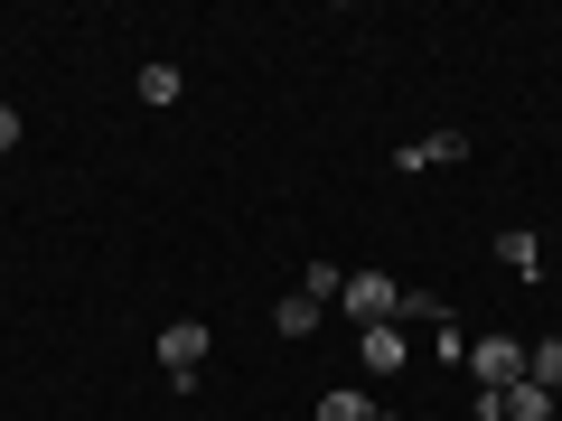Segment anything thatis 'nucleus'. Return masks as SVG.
<instances>
[{"label": "nucleus", "mask_w": 562, "mask_h": 421, "mask_svg": "<svg viewBox=\"0 0 562 421\" xmlns=\"http://www.w3.org/2000/svg\"><path fill=\"white\" fill-rule=\"evenodd\" d=\"M338 291H347V272H338L328 253H310V262H301V300H319V309H328Z\"/></svg>", "instance_id": "obj_7"}, {"label": "nucleus", "mask_w": 562, "mask_h": 421, "mask_svg": "<svg viewBox=\"0 0 562 421\" xmlns=\"http://www.w3.org/2000/svg\"><path fill=\"white\" fill-rule=\"evenodd\" d=\"M469 160V132H431V140H403L394 169H460Z\"/></svg>", "instance_id": "obj_5"}, {"label": "nucleus", "mask_w": 562, "mask_h": 421, "mask_svg": "<svg viewBox=\"0 0 562 421\" xmlns=\"http://www.w3.org/2000/svg\"><path fill=\"white\" fill-rule=\"evenodd\" d=\"M469 412H479V421H553V394L525 375V384H506V394H479Z\"/></svg>", "instance_id": "obj_4"}, {"label": "nucleus", "mask_w": 562, "mask_h": 421, "mask_svg": "<svg viewBox=\"0 0 562 421\" xmlns=\"http://www.w3.org/2000/svg\"><path fill=\"white\" fill-rule=\"evenodd\" d=\"M319 421H375V402L347 384V394H319Z\"/></svg>", "instance_id": "obj_11"}, {"label": "nucleus", "mask_w": 562, "mask_h": 421, "mask_svg": "<svg viewBox=\"0 0 562 421\" xmlns=\"http://www.w3.org/2000/svg\"><path fill=\"white\" fill-rule=\"evenodd\" d=\"M525 356H535L525 338H469V375H479V394H506V384H525Z\"/></svg>", "instance_id": "obj_1"}, {"label": "nucleus", "mask_w": 562, "mask_h": 421, "mask_svg": "<svg viewBox=\"0 0 562 421\" xmlns=\"http://www.w3.org/2000/svg\"><path fill=\"white\" fill-rule=\"evenodd\" d=\"M140 103H179V66H140Z\"/></svg>", "instance_id": "obj_13"}, {"label": "nucleus", "mask_w": 562, "mask_h": 421, "mask_svg": "<svg viewBox=\"0 0 562 421\" xmlns=\"http://www.w3.org/2000/svg\"><path fill=\"white\" fill-rule=\"evenodd\" d=\"M357 356H366V375H403V328H357Z\"/></svg>", "instance_id": "obj_6"}, {"label": "nucleus", "mask_w": 562, "mask_h": 421, "mask_svg": "<svg viewBox=\"0 0 562 421\" xmlns=\"http://www.w3.org/2000/svg\"><path fill=\"white\" fill-rule=\"evenodd\" d=\"M525 375H535V384H543V394H562V338H543V346H535V356H525Z\"/></svg>", "instance_id": "obj_10"}, {"label": "nucleus", "mask_w": 562, "mask_h": 421, "mask_svg": "<svg viewBox=\"0 0 562 421\" xmlns=\"http://www.w3.org/2000/svg\"><path fill=\"white\" fill-rule=\"evenodd\" d=\"M347 319L357 328H394V300H403V281H384V272H347Z\"/></svg>", "instance_id": "obj_2"}, {"label": "nucleus", "mask_w": 562, "mask_h": 421, "mask_svg": "<svg viewBox=\"0 0 562 421\" xmlns=\"http://www.w3.org/2000/svg\"><path fill=\"white\" fill-rule=\"evenodd\" d=\"M20 132H29V122H20V103H0V150H20Z\"/></svg>", "instance_id": "obj_14"}, {"label": "nucleus", "mask_w": 562, "mask_h": 421, "mask_svg": "<svg viewBox=\"0 0 562 421\" xmlns=\"http://www.w3.org/2000/svg\"><path fill=\"white\" fill-rule=\"evenodd\" d=\"M497 253H506V272H516V281H535V272H543V243L525 235V225H506V235H497Z\"/></svg>", "instance_id": "obj_8"}, {"label": "nucleus", "mask_w": 562, "mask_h": 421, "mask_svg": "<svg viewBox=\"0 0 562 421\" xmlns=\"http://www.w3.org/2000/svg\"><path fill=\"white\" fill-rule=\"evenodd\" d=\"M272 328H281V338H310V328H319V300H301V291H291V300H281V319H272Z\"/></svg>", "instance_id": "obj_12"}, {"label": "nucleus", "mask_w": 562, "mask_h": 421, "mask_svg": "<svg viewBox=\"0 0 562 421\" xmlns=\"http://www.w3.org/2000/svg\"><path fill=\"white\" fill-rule=\"evenodd\" d=\"M394 328H450V319H441L431 291H403V300H394Z\"/></svg>", "instance_id": "obj_9"}, {"label": "nucleus", "mask_w": 562, "mask_h": 421, "mask_svg": "<svg viewBox=\"0 0 562 421\" xmlns=\"http://www.w3.org/2000/svg\"><path fill=\"white\" fill-rule=\"evenodd\" d=\"M160 365H169V384H198L206 375V319H169L160 328Z\"/></svg>", "instance_id": "obj_3"}]
</instances>
